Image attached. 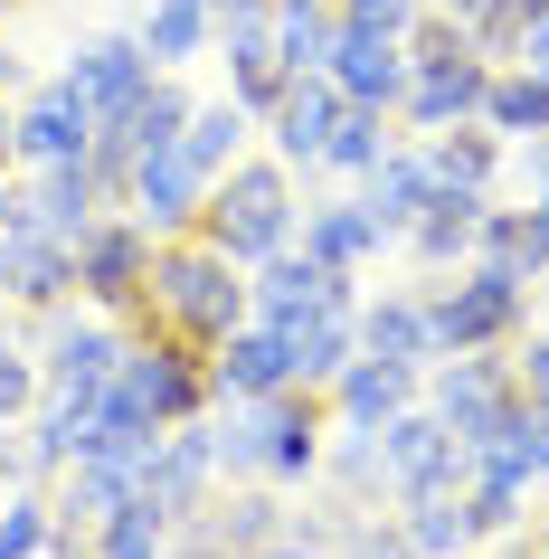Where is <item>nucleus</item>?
Masks as SVG:
<instances>
[{"label":"nucleus","mask_w":549,"mask_h":559,"mask_svg":"<svg viewBox=\"0 0 549 559\" xmlns=\"http://www.w3.org/2000/svg\"><path fill=\"white\" fill-rule=\"evenodd\" d=\"M38 352H20V342H10V323H0V417H10V427H20V417L38 408Z\"/></svg>","instance_id":"obj_36"},{"label":"nucleus","mask_w":549,"mask_h":559,"mask_svg":"<svg viewBox=\"0 0 549 559\" xmlns=\"http://www.w3.org/2000/svg\"><path fill=\"white\" fill-rule=\"evenodd\" d=\"M123 352H133V323L123 313H67V304H48V352H38V380L58 389V399H105V380L123 370Z\"/></svg>","instance_id":"obj_5"},{"label":"nucleus","mask_w":549,"mask_h":559,"mask_svg":"<svg viewBox=\"0 0 549 559\" xmlns=\"http://www.w3.org/2000/svg\"><path fill=\"white\" fill-rule=\"evenodd\" d=\"M360 200H370V218H379L389 237H407V228H417V209L435 200V162H427V143H398L370 180H360Z\"/></svg>","instance_id":"obj_23"},{"label":"nucleus","mask_w":549,"mask_h":559,"mask_svg":"<svg viewBox=\"0 0 549 559\" xmlns=\"http://www.w3.org/2000/svg\"><path fill=\"white\" fill-rule=\"evenodd\" d=\"M38 550H48V502L0 493V559H38Z\"/></svg>","instance_id":"obj_37"},{"label":"nucleus","mask_w":549,"mask_h":559,"mask_svg":"<svg viewBox=\"0 0 549 559\" xmlns=\"http://www.w3.org/2000/svg\"><path fill=\"white\" fill-rule=\"evenodd\" d=\"M322 76L342 86V105L398 115V95H407V48H398V38H370V29H342V38H332V67H322Z\"/></svg>","instance_id":"obj_18"},{"label":"nucleus","mask_w":549,"mask_h":559,"mask_svg":"<svg viewBox=\"0 0 549 559\" xmlns=\"http://www.w3.org/2000/svg\"><path fill=\"white\" fill-rule=\"evenodd\" d=\"M218 408H228V417H208L218 474H237V484H313L322 474V427H332V399L322 389L218 399Z\"/></svg>","instance_id":"obj_2"},{"label":"nucleus","mask_w":549,"mask_h":559,"mask_svg":"<svg viewBox=\"0 0 549 559\" xmlns=\"http://www.w3.org/2000/svg\"><path fill=\"white\" fill-rule=\"evenodd\" d=\"M294 218H303V200H294V171L275 152H237L200 200V237L237 265H265L275 247H294Z\"/></svg>","instance_id":"obj_3"},{"label":"nucleus","mask_w":549,"mask_h":559,"mask_svg":"<svg viewBox=\"0 0 549 559\" xmlns=\"http://www.w3.org/2000/svg\"><path fill=\"white\" fill-rule=\"evenodd\" d=\"M398 152V115H370V105H342V123H332V143H322V171L342 180H370L379 162Z\"/></svg>","instance_id":"obj_29"},{"label":"nucleus","mask_w":549,"mask_h":559,"mask_svg":"<svg viewBox=\"0 0 549 559\" xmlns=\"http://www.w3.org/2000/svg\"><path fill=\"white\" fill-rule=\"evenodd\" d=\"M322 399H332V427H370V437H379L398 408L427 399V370H398V360H370V352H360L342 380L322 389Z\"/></svg>","instance_id":"obj_17"},{"label":"nucleus","mask_w":549,"mask_h":559,"mask_svg":"<svg viewBox=\"0 0 549 559\" xmlns=\"http://www.w3.org/2000/svg\"><path fill=\"white\" fill-rule=\"evenodd\" d=\"M86 133H95V115H86V95L67 86V76H48V86H29L20 95V115H10V152L20 162H86Z\"/></svg>","instance_id":"obj_13"},{"label":"nucleus","mask_w":549,"mask_h":559,"mask_svg":"<svg viewBox=\"0 0 549 559\" xmlns=\"http://www.w3.org/2000/svg\"><path fill=\"white\" fill-rule=\"evenodd\" d=\"M530 180H540V200H530V209H549V133L530 143Z\"/></svg>","instance_id":"obj_42"},{"label":"nucleus","mask_w":549,"mask_h":559,"mask_svg":"<svg viewBox=\"0 0 549 559\" xmlns=\"http://www.w3.org/2000/svg\"><path fill=\"white\" fill-rule=\"evenodd\" d=\"M427 162H435V190L492 200V180H502V133H492V123H455V133H427Z\"/></svg>","instance_id":"obj_25"},{"label":"nucleus","mask_w":549,"mask_h":559,"mask_svg":"<svg viewBox=\"0 0 549 559\" xmlns=\"http://www.w3.org/2000/svg\"><path fill=\"white\" fill-rule=\"evenodd\" d=\"M152 247H162V237H152L143 218H95V228L76 237V295H86L95 313H143Z\"/></svg>","instance_id":"obj_8"},{"label":"nucleus","mask_w":549,"mask_h":559,"mask_svg":"<svg viewBox=\"0 0 549 559\" xmlns=\"http://www.w3.org/2000/svg\"><path fill=\"white\" fill-rule=\"evenodd\" d=\"M0 323H10V304H0Z\"/></svg>","instance_id":"obj_47"},{"label":"nucleus","mask_w":549,"mask_h":559,"mask_svg":"<svg viewBox=\"0 0 549 559\" xmlns=\"http://www.w3.org/2000/svg\"><path fill=\"white\" fill-rule=\"evenodd\" d=\"M20 209H29V228H48L58 247H76V237L105 218V190L86 180V162H38V190Z\"/></svg>","instance_id":"obj_21"},{"label":"nucleus","mask_w":549,"mask_h":559,"mask_svg":"<svg viewBox=\"0 0 549 559\" xmlns=\"http://www.w3.org/2000/svg\"><path fill=\"white\" fill-rule=\"evenodd\" d=\"M10 162H20V152H10V115H0V180H10Z\"/></svg>","instance_id":"obj_45"},{"label":"nucleus","mask_w":549,"mask_h":559,"mask_svg":"<svg viewBox=\"0 0 549 559\" xmlns=\"http://www.w3.org/2000/svg\"><path fill=\"white\" fill-rule=\"evenodd\" d=\"M294 352V389H332L360 360V313H303V323H275Z\"/></svg>","instance_id":"obj_24"},{"label":"nucleus","mask_w":549,"mask_h":559,"mask_svg":"<svg viewBox=\"0 0 549 559\" xmlns=\"http://www.w3.org/2000/svg\"><path fill=\"white\" fill-rule=\"evenodd\" d=\"M512 67H530V76H549V20H540L530 38H521V58H512Z\"/></svg>","instance_id":"obj_40"},{"label":"nucleus","mask_w":549,"mask_h":559,"mask_svg":"<svg viewBox=\"0 0 549 559\" xmlns=\"http://www.w3.org/2000/svg\"><path fill=\"white\" fill-rule=\"evenodd\" d=\"M247 304L256 323H303V313H360V275L303 257V247H275L265 265H247Z\"/></svg>","instance_id":"obj_9"},{"label":"nucleus","mask_w":549,"mask_h":559,"mask_svg":"<svg viewBox=\"0 0 549 559\" xmlns=\"http://www.w3.org/2000/svg\"><path fill=\"white\" fill-rule=\"evenodd\" d=\"M332 38H342V10L332 0H275V58L294 76H322L332 67Z\"/></svg>","instance_id":"obj_28"},{"label":"nucleus","mask_w":549,"mask_h":559,"mask_svg":"<svg viewBox=\"0 0 549 559\" xmlns=\"http://www.w3.org/2000/svg\"><path fill=\"white\" fill-rule=\"evenodd\" d=\"M247 313H256V304H247V265L218 257L200 228H180V237L152 247V295H143V313H133L143 332H171V342H190V352L208 360Z\"/></svg>","instance_id":"obj_1"},{"label":"nucleus","mask_w":549,"mask_h":559,"mask_svg":"<svg viewBox=\"0 0 549 559\" xmlns=\"http://www.w3.org/2000/svg\"><path fill=\"white\" fill-rule=\"evenodd\" d=\"M275 389H294V352H285L275 323L247 313V323L208 352V408H218V399H275Z\"/></svg>","instance_id":"obj_14"},{"label":"nucleus","mask_w":549,"mask_h":559,"mask_svg":"<svg viewBox=\"0 0 549 559\" xmlns=\"http://www.w3.org/2000/svg\"><path fill=\"white\" fill-rule=\"evenodd\" d=\"M398 531L417 559H464L474 550V512H464V493H417L398 502Z\"/></svg>","instance_id":"obj_30"},{"label":"nucleus","mask_w":549,"mask_h":559,"mask_svg":"<svg viewBox=\"0 0 549 559\" xmlns=\"http://www.w3.org/2000/svg\"><path fill=\"white\" fill-rule=\"evenodd\" d=\"M180 152L218 180L237 152H256V115H247L237 95H200V105H190V123H180Z\"/></svg>","instance_id":"obj_27"},{"label":"nucleus","mask_w":549,"mask_h":559,"mask_svg":"<svg viewBox=\"0 0 549 559\" xmlns=\"http://www.w3.org/2000/svg\"><path fill=\"white\" fill-rule=\"evenodd\" d=\"M67 285H76V247H58L48 228H0V304H29V313H48V304H67Z\"/></svg>","instance_id":"obj_16"},{"label":"nucleus","mask_w":549,"mask_h":559,"mask_svg":"<svg viewBox=\"0 0 549 559\" xmlns=\"http://www.w3.org/2000/svg\"><path fill=\"white\" fill-rule=\"evenodd\" d=\"M360 352H370V360H398V370H435L427 295H360Z\"/></svg>","instance_id":"obj_20"},{"label":"nucleus","mask_w":549,"mask_h":559,"mask_svg":"<svg viewBox=\"0 0 549 559\" xmlns=\"http://www.w3.org/2000/svg\"><path fill=\"white\" fill-rule=\"evenodd\" d=\"M133 38H143L152 76H180L200 48H218V38H208V0H143V29Z\"/></svg>","instance_id":"obj_26"},{"label":"nucleus","mask_w":549,"mask_h":559,"mask_svg":"<svg viewBox=\"0 0 549 559\" xmlns=\"http://www.w3.org/2000/svg\"><path fill=\"white\" fill-rule=\"evenodd\" d=\"M265 559H332V550H313V540H294V531H285V540H275Z\"/></svg>","instance_id":"obj_43"},{"label":"nucleus","mask_w":549,"mask_h":559,"mask_svg":"<svg viewBox=\"0 0 549 559\" xmlns=\"http://www.w3.org/2000/svg\"><path fill=\"white\" fill-rule=\"evenodd\" d=\"M332 559H417L407 550V531H398V512H389V522H350V540Z\"/></svg>","instance_id":"obj_39"},{"label":"nucleus","mask_w":549,"mask_h":559,"mask_svg":"<svg viewBox=\"0 0 549 559\" xmlns=\"http://www.w3.org/2000/svg\"><path fill=\"white\" fill-rule=\"evenodd\" d=\"M332 10H342V29H370V38H407L427 0H332Z\"/></svg>","instance_id":"obj_38"},{"label":"nucleus","mask_w":549,"mask_h":559,"mask_svg":"<svg viewBox=\"0 0 549 559\" xmlns=\"http://www.w3.org/2000/svg\"><path fill=\"white\" fill-rule=\"evenodd\" d=\"M379 465H389V502H417V493H464L474 484V455H464L445 427H435V408L417 399V408H398L389 427H379Z\"/></svg>","instance_id":"obj_7"},{"label":"nucleus","mask_w":549,"mask_h":559,"mask_svg":"<svg viewBox=\"0 0 549 559\" xmlns=\"http://www.w3.org/2000/svg\"><path fill=\"white\" fill-rule=\"evenodd\" d=\"M521 559H549V522H540V531H530V540H521Z\"/></svg>","instance_id":"obj_44"},{"label":"nucleus","mask_w":549,"mask_h":559,"mask_svg":"<svg viewBox=\"0 0 549 559\" xmlns=\"http://www.w3.org/2000/svg\"><path fill=\"white\" fill-rule=\"evenodd\" d=\"M484 209H492V200H464V190H435V200L417 209V228H407V257L427 265V275H445V265H474V237H484Z\"/></svg>","instance_id":"obj_22"},{"label":"nucleus","mask_w":549,"mask_h":559,"mask_svg":"<svg viewBox=\"0 0 549 559\" xmlns=\"http://www.w3.org/2000/svg\"><path fill=\"white\" fill-rule=\"evenodd\" d=\"M332 123H342V86L332 76H285V95L265 105V143L285 171H322V143H332Z\"/></svg>","instance_id":"obj_12"},{"label":"nucleus","mask_w":549,"mask_h":559,"mask_svg":"<svg viewBox=\"0 0 549 559\" xmlns=\"http://www.w3.org/2000/svg\"><path fill=\"white\" fill-rule=\"evenodd\" d=\"M20 484V445H10V417H0V493Z\"/></svg>","instance_id":"obj_41"},{"label":"nucleus","mask_w":549,"mask_h":559,"mask_svg":"<svg viewBox=\"0 0 549 559\" xmlns=\"http://www.w3.org/2000/svg\"><path fill=\"white\" fill-rule=\"evenodd\" d=\"M427 10H445V20H474V0H427Z\"/></svg>","instance_id":"obj_46"},{"label":"nucleus","mask_w":549,"mask_h":559,"mask_svg":"<svg viewBox=\"0 0 549 559\" xmlns=\"http://www.w3.org/2000/svg\"><path fill=\"white\" fill-rule=\"evenodd\" d=\"M285 76H294V67L275 58V48H228V95H237L256 123H265V105L285 95Z\"/></svg>","instance_id":"obj_35"},{"label":"nucleus","mask_w":549,"mask_h":559,"mask_svg":"<svg viewBox=\"0 0 549 559\" xmlns=\"http://www.w3.org/2000/svg\"><path fill=\"white\" fill-rule=\"evenodd\" d=\"M200 200H208V171L190 162L180 143L162 152H133V190H123V209L143 218L152 237H180V228H200Z\"/></svg>","instance_id":"obj_11"},{"label":"nucleus","mask_w":549,"mask_h":559,"mask_svg":"<svg viewBox=\"0 0 549 559\" xmlns=\"http://www.w3.org/2000/svg\"><path fill=\"white\" fill-rule=\"evenodd\" d=\"M484 86H492V58H455V67H407V95H398V133L427 143V133H455V123H484Z\"/></svg>","instance_id":"obj_10"},{"label":"nucleus","mask_w":549,"mask_h":559,"mask_svg":"<svg viewBox=\"0 0 549 559\" xmlns=\"http://www.w3.org/2000/svg\"><path fill=\"white\" fill-rule=\"evenodd\" d=\"M521 304H530L521 275H502V265H455V285H435V295H427L435 360H445V352H502V342L521 332Z\"/></svg>","instance_id":"obj_4"},{"label":"nucleus","mask_w":549,"mask_h":559,"mask_svg":"<svg viewBox=\"0 0 549 559\" xmlns=\"http://www.w3.org/2000/svg\"><path fill=\"white\" fill-rule=\"evenodd\" d=\"M540 285H549V275H540Z\"/></svg>","instance_id":"obj_48"},{"label":"nucleus","mask_w":549,"mask_h":559,"mask_svg":"<svg viewBox=\"0 0 549 559\" xmlns=\"http://www.w3.org/2000/svg\"><path fill=\"white\" fill-rule=\"evenodd\" d=\"M303 257H322V265H342V275H370L379 265V247H389V228L370 218V200H303Z\"/></svg>","instance_id":"obj_19"},{"label":"nucleus","mask_w":549,"mask_h":559,"mask_svg":"<svg viewBox=\"0 0 549 559\" xmlns=\"http://www.w3.org/2000/svg\"><path fill=\"white\" fill-rule=\"evenodd\" d=\"M67 86L86 95V115H95V123H115L123 105H133V95L152 86V58H143V38H133V29H105V38H86V48L67 58Z\"/></svg>","instance_id":"obj_15"},{"label":"nucleus","mask_w":549,"mask_h":559,"mask_svg":"<svg viewBox=\"0 0 549 559\" xmlns=\"http://www.w3.org/2000/svg\"><path fill=\"white\" fill-rule=\"evenodd\" d=\"M484 123L502 133V143H512V133H530V143H540V133H549V76H530V67H492Z\"/></svg>","instance_id":"obj_31"},{"label":"nucleus","mask_w":549,"mask_h":559,"mask_svg":"<svg viewBox=\"0 0 549 559\" xmlns=\"http://www.w3.org/2000/svg\"><path fill=\"white\" fill-rule=\"evenodd\" d=\"M190 105H200V95L180 86V76H152L143 95H133V105H123V143L133 152H162V143H180V123H190Z\"/></svg>","instance_id":"obj_32"},{"label":"nucleus","mask_w":549,"mask_h":559,"mask_svg":"<svg viewBox=\"0 0 549 559\" xmlns=\"http://www.w3.org/2000/svg\"><path fill=\"white\" fill-rule=\"evenodd\" d=\"M549 20V0H474V20H464V38H474V58L492 67H512L521 58V38Z\"/></svg>","instance_id":"obj_33"},{"label":"nucleus","mask_w":549,"mask_h":559,"mask_svg":"<svg viewBox=\"0 0 549 559\" xmlns=\"http://www.w3.org/2000/svg\"><path fill=\"white\" fill-rule=\"evenodd\" d=\"M512 399H521V380H512V360H492V352H445V360H435V380H427L435 427H445L464 455L502 437V408H512Z\"/></svg>","instance_id":"obj_6"},{"label":"nucleus","mask_w":549,"mask_h":559,"mask_svg":"<svg viewBox=\"0 0 549 559\" xmlns=\"http://www.w3.org/2000/svg\"><path fill=\"white\" fill-rule=\"evenodd\" d=\"M95 559H171V522L152 502H123V512L95 522Z\"/></svg>","instance_id":"obj_34"}]
</instances>
